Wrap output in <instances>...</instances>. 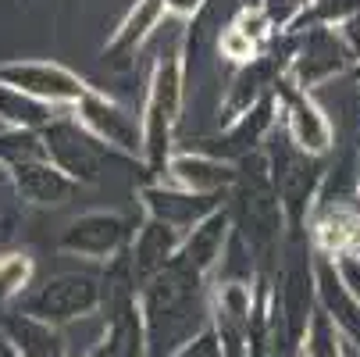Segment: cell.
Returning <instances> with one entry per match:
<instances>
[{
	"label": "cell",
	"instance_id": "1",
	"mask_svg": "<svg viewBox=\"0 0 360 357\" xmlns=\"http://www.w3.org/2000/svg\"><path fill=\"white\" fill-rule=\"evenodd\" d=\"M207 279H200L186 265L172 261L165 272L146 279L139 286V308L146 325L150 357H168L179 346H186L193 336H200L211 322H203L200 289Z\"/></svg>",
	"mask_w": 360,
	"mask_h": 357
},
{
	"label": "cell",
	"instance_id": "2",
	"mask_svg": "<svg viewBox=\"0 0 360 357\" xmlns=\"http://www.w3.org/2000/svg\"><path fill=\"white\" fill-rule=\"evenodd\" d=\"M182 96H186V46L175 43L153 61L146 104H143V168L150 182H165L168 165L175 158V129L182 118Z\"/></svg>",
	"mask_w": 360,
	"mask_h": 357
},
{
	"label": "cell",
	"instance_id": "3",
	"mask_svg": "<svg viewBox=\"0 0 360 357\" xmlns=\"http://www.w3.org/2000/svg\"><path fill=\"white\" fill-rule=\"evenodd\" d=\"M232 222H236V236L250 250L257 275L268 279V265L278 253V236L285 225V211H282V200H278V189L271 179L268 154H253L239 165Z\"/></svg>",
	"mask_w": 360,
	"mask_h": 357
},
{
	"label": "cell",
	"instance_id": "4",
	"mask_svg": "<svg viewBox=\"0 0 360 357\" xmlns=\"http://www.w3.org/2000/svg\"><path fill=\"white\" fill-rule=\"evenodd\" d=\"M100 303H104V282L96 275L65 272V275H54V279L32 286L18 300V311L54 329H65L72 322L93 318L100 311Z\"/></svg>",
	"mask_w": 360,
	"mask_h": 357
},
{
	"label": "cell",
	"instance_id": "5",
	"mask_svg": "<svg viewBox=\"0 0 360 357\" xmlns=\"http://www.w3.org/2000/svg\"><path fill=\"white\" fill-rule=\"evenodd\" d=\"M268 161H271V179H275V189L282 200L285 222L292 232H300V225L314 215V203H318V193H321L328 168L321 165V158H311L303 150H296L289 136L271 143Z\"/></svg>",
	"mask_w": 360,
	"mask_h": 357
},
{
	"label": "cell",
	"instance_id": "6",
	"mask_svg": "<svg viewBox=\"0 0 360 357\" xmlns=\"http://www.w3.org/2000/svg\"><path fill=\"white\" fill-rule=\"evenodd\" d=\"M349 65H353V58L335 29H325V25L300 29V36L292 39L289 54H285V82L311 93L314 86L342 75Z\"/></svg>",
	"mask_w": 360,
	"mask_h": 357
},
{
	"label": "cell",
	"instance_id": "7",
	"mask_svg": "<svg viewBox=\"0 0 360 357\" xmlns=\"http://www.w3.org/2000/svg\"><path fill=\"white\" fill-rule=\"evenodd\" d=\"M72 118L96 139L104 143L111 154L139 158L143 161V122L132 118L118 100L104 96L100 89H89L79 104L72 108Z\"/></svg>",
	"mask_w": 360,
	"mask_h": 357
},
{
	"label": "cell",
	"instance_id": "8",
	"mask_svg": "<svg viewBox=\"0 0 360 357\" xmlns=\"http://www.w3.org/2000/svg\"><path fill=\"white\" fill-rule=\"evenodd\" d=\"M43 146H46L50 165H58L75 186L100 182V172H104V154H111V150L104 143H96L72 115H61L54 125L43 129Z\"/></svg>",
	"mask_w": 360,
	"mask_h": 357
},
{
	"label": "cell",
	"instance_id": "9",
	"mask_svg": "<svg viewBox=\"0 0 360 357\" xmlns=\"http://www.w3.org/2000/svg\"><path fill=\"white\" fill-rule=\"evenodd\" d=\"M136 229L118 211H86L58 239V250L86 261H118L125 246H132Z\"/></svg>",
	"mask_w": 360,
	"mask_h": 357
},
{
	"label": "cell",
	"instance_id": "10",
	"mask_svg": "<svg viewBox=\"0 0 360 357\" xmlns=\"http://www.w3.org/2000/svg\"><path fill=\"white\" fill-rule=\"evenodd\" d=\"M0 82L43 100L50 108H75L93 89L86 79H79L72 68L58 61H4L0 65Z\"/></svg>",
	"mask_w": 360,
	"mask_h": 357
},
{
	"label": "cell",
	"instance_id": "11",
	"mask_svg": "<svg viewBox=\"0 0 360 357\" xmlns=\"http://www.w3.org/2000/svg\"><path fill=\"white\" fill-rule=\"evenodd\" d=\"M278 100H282L285 136L292 139V146L303 150V154H311V158H325L335 143V129H332L328 115L321 111V104L311 93H303L292 82H285V75L278 82Z\"/></svg>",
	"mask_w": 360,
	"mask_h": 357
},
{
	"label": "cell",
	"instance_id": "12",
	"mask_svg": "<svg viewBox=\"0 0 360 357\" xmlns=\"http://www.w3.org/2000/svg\"><path fill=\"white\" fill-rule=\"evenodd\" d=\"M253 303H257V289L250 282H221L214 289L211 329H214L225 357H250Z\"/></svg>",
	"mask_w": 360,
	"mask_h": 357
},
{
	"label": "cell",
	"instance_id": "13",
	"mask_svg": "<svg viewBox=\"0 0 360 357\" xmlns=\"http://www.w3.org/2000/svg\"><path fill=\"white\" fill-rule=\"evenodd\" d=\"M139 203H143L146 218H158V222L179 229L182 236L193 232L200 222H207L214 211L225 208L221 196H200V193L179 189L172 182H143L139 186Z\"/></svg>",
	"mask_w": 360,
	"mask_h": 357
},
{
	"label": "cell",
	"instance_id": "14",
	"mask_svg": "<svg viewBox=\"0 0 360 357\" xmlns=\"http://www.w3.org/2000/svg\"><path fill=\"white\" fill-rule=\"evenodd\" d=\"M275 111H282V100H278V89L271 96H264L257 108H250L246 115H239L236 122L225 125V132H218L203 154H211V158H221V161H232V165H243L246 158L253 154H261V143L271 136L275 129Z\"/></svg>",
	"mask_w": 360,
	"mask_h": 357
},
{
	"label": "cell",
	"instance_id": "15",
	"mask_svg": "<svg viewBox=\"0 0 360 357\" xmlns=\"http://www.w3.org/2000/svg\"><path fill=\"white\" fill-rule=\"evenodd\" d=\"M232 232H236V222H232V211L221 208L214 211L207 222H200L193 232H186L182 239V250H179V265H186L189 272H196L200 279H207L221 268L225 253H229V243H232Z\"/></svg>",
	"mask_w": 360,
	"mask_h": 357
},
{
	"label": "cell",
	"instance_id": "16",
	"mask_svg": "<svg viewBox=\"0 0 360 357\" xmlns=\"http://www.w3.org/2000/svg\"><path fill=\"white\" fill-rule=\"evenodd\" d=\"M168 182L200 196H225L229 189H236L239 182V165L211 158L203 150H193V154H175L168 165Z\"/></svg>",
	"mask_w": 360,
	"mask_h": 357
},
{
	"label": "cell",
	"instance_id": "17",
	"mask_svg": "<svg viewBox=\"0 0 360 357\" xmlns=\"http://www.w3.org/2000/svg\"><path fill=\"white\" fill-rule=\"evenodd\" d=\"M282 75H285V61H278L275 54H261L257 61L243 65L236 72L225 100H221V118L225 122H236L239 115H246L250 108H257L264 96H271L278 89Z\"/></svg>",
	"mask_w": 360,
	"mask_h": 357
},
{
	"label": "cell",
	"instance_id": "18",
	"mask_svg": "<svg viewBox=\"0 0 360 357\" xmlns=\"http://www.w3.org/2000/svg\"><path fill=\"white\" fill-rule=\"evenodd\" d=\"M314 289H318V308H325L328 318L339 325V332L360 350V303L349 296L339 265L325 253L314 258Z\"/></svg>",
	"mask_w": 360,
	"mask_h": 357
},
{
	"label": "cell",
	"instance_id": "19",
	"mask_svg": "<svg viewBox=\"0 0 360 357\" xmlns=\"http://www.w3.org/2000/svg\"><path fill=\"white\" fill-rule=\"evenodd\" d=\"M182 232L158 222V218H143V225L136 229L132 236V246H129V258H132V268H136V279L146 282L158 272H165L182 250Z\"/></svg>",
	"mask_w": 360,
	"mask_h": 357
},
{
	"label": "cell",
	"instance_id": "20",
	"mask_svg": "<svg viewBox=\"0 0 360 357\" xmlns=\"http://www.w3.org/2000/svg\"><path fill=\"white\" fill-rule=\"evenodd\" d=\"M8 175H11L15 193L25 203H32V208H61V203H68L75 196V189H79L58 165H50V158L18 165Z\"/></svg>",
	"mask_w": 360,
	"mask_h": 357
},
{
	"label": "cell",
	"instance_id": "21",
	"mask_svg": "<svg viewBox=\"0 0 360 357\" xmlns=\"http://www.w3.org/2000/svg\"><path fill=\"white\" fill-rule=\"evenodd\" d=\"M165 18H168V4H165V0H136V4L129 8V15L122 18V25L115 29V36L108 39L104 61L115 65V68H125L136 58V50L150 39V32L158 29Z\"/></svg>",
	"mask_w": 360,
	"mask_h": 357
},
{
	"label": "cell",
	"instance_id": "22",
	"mask_svg": "<svg viewBox=\"0 0 360 357\" xmlns=\"http://www.w3.org/2000/svg\"><path fill=\"white\" fill-rule=\"evenodd\" d=\"M314 243L325 258L339 261L346 253H360V215L353 203L342 208H321L314 211Z\"/></svg>",
	"mask_w": 360,
	"mask_h": 357
},
{
	"label": "cell",
	"instance_id": "23",
	"mask_svg": "<svg viewBox=\"0 0 360 357\" xmlns=\"http://www.w3.org/2000/svg\"><path fill=\"white\" fill-rule=\"evenodd\" d=\"M0 329L15 339L22 357H72V350L65 343V329L36 322L22 311H8L4 318H0Z\"/></svg>",
	"mask_w": 360,
	"mask_h": 357
},
{
	"label": "cell",
	"instance_id": "24",
	"mask_svg": "<svg viewBox=\"0 0 360 357\" xmlns=\"http://www.w3.org/2000/svg\"><path fill=\"white\" fill-rule=\"evenodd\" d=\"M61 115L58 108L43 104V100L4 86L0 82V129H29V132H43L46 125H54Z\"/></svg>",
	"mask_w": 360,
	"mask_h": 357
},
{
	"label": "cell",
	"instance_id": "25",
	"mask_svg": "<svg viewBox=\"0 0 360 357\" xmlns=\"http://www.w3.org/2000/svg\"><path fill=\"white\" fill-rule=\"evenodd\" d=\"M300 353L303 357H346V336L339 332V325L328 318L325 308H314L311 325H307L303 343H300Z\"/></svg>",
	"mask_w": 360,
	"mask_h": 357
},
{
	"label": "cell",
	"instance_id": "26",
	"mask_svg": "<svg viewBox=\"0 0 360 357\" xmlns=\"http://www.w3.org/2000/svg\"><path fill=\"white\" fill-rule=\"evenodd\" d=\"M46 146H43V132H29V129H0V168H18L29 161H43Z\"/></svg>",
	"mask_w": 360,
	"mask_h": 357
},
{
	"label": "cell",
	"instance_id": "27",
	"mask_svg": "<svg viewBox=\"0 0 360 357\" xmlns=\"http://www.w3.org/2000/svg\"><path fill=\"white\" fill-rule=\"evenodd\" d=\"M32 258L29 253H4L0 258V308L11 300H22L32 286Z\"/></svg>",
	"mask_w": 360,
	"mask_h": 357
},
{
	"label": "cell",
	"instance_id": "28",
	"mask_svg": "<svg viewBox=\"0 0 360 357\" xmlns=\"http://www.w3.org/2000/svg\"><path fill=\"white\" fill-rule=\"evenodd\" d=\"M218 50H221V58H229L232 65H250V61H257L261 58V43H253L236 22L221 32V39H218Z\"/></svg>",
	"mask_w": 360,
	"mask_h": 357
},
{
	"label": "cell",
	"instance_id": "29",
	"mask_svg": "<svg viewBox=\"0 0 360 357\" xmlns=\"http://www.w3.org/2000/svg\"><path fill=\"white\" fill-rule=\"evenodd\" d=\"M168 357H225V353H221V343H218L214 329L207 325L200 336H193L186 346H179V350H175V353H168Z\"/></svg>",
	"mask_w": 360,
	"mask_h": 357
},
{
	"label": "cell",
	"instance_id": "30",
	"mask_svg": "<svg viewBox=\"0 0 360 357\" xmlns=\"http://www.w3.org/2000/svg\"><path fill=\"white\" fill-rule=\"evenodd\" d=\"M335 265H339V275H342L349 296L360 303V253H346V258H339Z\"/></svg>",
	"mask_w": 360,
	"mask_h": 357
},
{
	"label": "cell",
	"instance_id": "31",
	"mask_svg": "<svg viewBox=\"0 0 360 357\" xmlns=\"http://www.w3.org/2000/svg\"><path fill=\"white\" fill-rule=\"evenodd\" d=\"M335 32H339V39L346 43V50H349V58H353V61L360 65V15H353L349 22H342V25H339Z\"/></svg>",
	"mask_w": 360,
	"mask_h": 357
},
{
	"label": "cell",
	"instance_id": "32",
	"mask_svg": "<svg viewBox=\"0 0 360 357\" xmlns=\"http://www.w3.org/2000/svg\"><path fill=\"white\" fill-rule=\"evenodd\" d=\"M165 4H168L172 18H193V15H200V8L207 4V0H165Z\"/></svg>",
	"mask_w": 360,
	"mask_h": 357
},
{
	"label": "cell",
	"instance_id": "33",
	"mask_svg": "<svg viewBox=\"0 0 360 357\" xmlns=\"http://www.w3.org/2000/svg\"><path fill=\"white\" fill-rule=\"evenodd\" d=\"M118 353V343H115V332H108L104 339H100L89 353H82V357H115Z\"/></svg>",
	"mask_w": 360,
	"mask_h": 357
},
{
	"label": "cell",
	"instance_id": "34",
	"mask_svg": "<svg viewBox=\"0 0 360 357\" xmlns=\"http://www.w3.org/2000/svg\"><path fill=\"white\" fill-rule=\"evenodd\" d=\"M0 357H22V350L15 346V339L4 329H0Z\"/></svg>",
	"mask_w": 360,
	"mask_h": 357
},
{
	"label": "cell",
	"instance_id": "35",
	"mask_svg": "<svg viewBox=\"0 0 360 357\" xmlns=\"http://www.w3.org/2000/svg\"><path fill=\"white\" fill-rule=\"evenodd\" d=\"M356 82H360V65H356Z\"/></svg>",
	"mask_w": 360,
	"mask_h": 357
}]
</instances>
